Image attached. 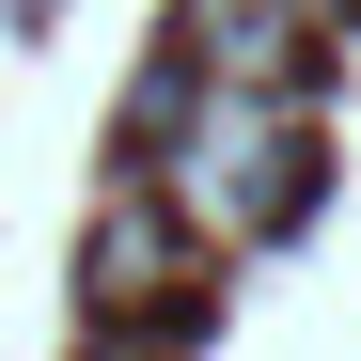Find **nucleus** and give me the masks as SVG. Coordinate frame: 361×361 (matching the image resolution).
Returning a JSON list of instances; mask_svg holds the SVG:
<instances>
[{
	"mask_svg": "<svg viewBox=\"0 0 361 361\" xmlns=\"http://www.w3.org/2000/svg\"><path fill=\"white\" fill-rule=\"evenodd\" d=\"M298 173H314V142H298V79H204L189 110H173L157 189H173V220L204 235V267H235V252H267V235L298 220Z\"/></svg>",
	"mask_w": 361,
	"mask_h": 361,
	"instance_id": "obj_1",
	"label": "nucleus"
},
{
	"mask_svg": "<svg viewBox=\"0 0 361 361\" xmlns=\"http://www.w3.org/2000/svg\"><path fill=\"white\" fill-rule=\"evenodd\" d=\"M189 267H204V235L173 220L157 189V157L142 173H110V204L79 235V283H94V330H157V314H189Z\"/></svg>",
	"mask_w": 361,
	"mask_h": 361,
	"instance_id": "obj_2",
	"label": "nucleus"
},
{
	"mask_svg": "<svg viewBox=\"0 0 361 361\" xmlns=\"http://www.w3.org/2000/svg\"><path fill=\"white\" fill-rule=\"evenodd\" d=\"M314 32H330L314 0H189V16H173V47H189L204 79H298Z\"/></svg>",
	"mask_w": 361,
	"mask_h": 361,
	"instance_id": "obj_3",
	"label": "nucleus"
},
{
	"mask_svg": "<svg viewBox=\"0 0 361 361\" xmlns=\"http://www.w3.org/2000/svg\"><path fill=\"white\" fill-rule=\"evenodd\" d=\"M314 16H361V0H314Z\"/></svg>",
	"mask_w": 361,
	"mask_h": 361,
	"instance_id": "obj_4",
	"label": "nucleus"
}]
</instances>
